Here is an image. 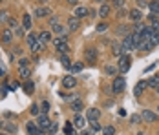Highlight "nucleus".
I'll return each instance as SVG.
<instances>
[{"label": "nucleus", "instance_id": "f257e3e1", "mask_svg": "<svg viewBox=\"0 0 159 135\" xmlns=\"http://www.w3.org/2000/svg\"><path fill=\"white\" fill-rule=\"evenodd\" d=\"M125 86H126L125 77H115V79H113V82H111V91L119 95V93H123V91H125Z\"/></svg>", "mask_w": 159, "mask_h": 135}, {"label": "nucleus", "instance_id": "f03ea898", "mask_svg": "<svg viewBox=\"0 0 159 135\" xmlns=\"http://www.w3.org/2000/svg\"><path fill=\"white\" fill-rule=\"evenodd\" d=\"M35 122H37V126H39V128H40L42 132H48V130H49V126H51V122H53V120H49L48 115L40 113V115L37 117V120H35Z\"/></svg>", "mask_w": 159, "mask_h": 135}, {"label": "nucleus", "instance_id": "7ed1b4c3", "mask_svg": "<svg viewBox=\"0 0 159 135\" xmlns=\"http://www.w3.org/2000/svg\"><path fill=\"white\" fill-rule=\"evenodd\" d=\"M130 64H132V59H130L128 53H125L123 57H119V64H117V68H119L121 73H126L128 70H130Z\"/></svg>", "mask_w": 159, "mask_h": 135}, {"label": "nucleus", "instance_id": "20e7f679", "mask_svg": "<svg viewBox=\"0 0 159 135\" xmlns=\"http://www.w3.org/2000/svg\"><path fill=\"white\" fill-rule=\"evenodd\" d=\"M66 28H68V31H71V33H75V31L80 29V18H77V16H70L68 18V22H66Z\"/></svg>", "mask_w": 159, "mask_h": 135}, {"label": "nucleus", "instance_id": "39448f33", "mask_svg": "<svg viewBox=\"0 0 159 135\" xmlns=\"http://www.w3.org/2000/svg\"><path fill=\"white\" fill-rule=\"evenodd\" d=\"M33 15H35V18H40V20H42V18H48V16H51L53 13H51V9H49V7H46V6H39V7L35 9V13H33Z\"/></svg>", "mask_w": 159, "mask_h": 135}, {"label": "nucleus", "instance_id": "423d86ee", "mask_svg": "<svg viewBox=\"0 0 159 135\" xmlns=\"http://www.w3.org/2000/svg\"><path fill=\"white\" fill-rule=\"evenodd\" d=\"M128 16H130V22H134V24L143 22V11H141V9H137V7L130 9V11H128Z\"/></svg>", "mask_w": 159, "mask_h": 135}, {"label": "nucleus", "instance_id": "0eeeda50", "mask_svg": "<svg viewBox=\"0 0 159 135\" xmlns=\"http://www.w3.org/2000/svg\"><path fill=\"white\" fill-rule=\"evenodd\" d=\"M84 57H86V62L95 64V62H97V49L93 47V46L86 47V49H84Z\"/></svg>", "mask_w": 159, "mask_h": 135}, {"label": "nucleus", "instance_id": "6e6552de", "mask_svg": "<svg viewBox=\"0 0 159 135\" xmlns=\"http://www.w3.org/2000/svg\"><path fill=\"white\" fill-rule=\"evenodd\" d=\"M26 132H28V135H42L44 133V132L37 126L35 120H28V124H26Z\"/></svg>", "mask_w": 159, "mask_h": 135}, {"label": "nucleus", "instance_id": "1a4fd4ad", "mask_svg": "<svg viewBox=\"0 0 159 135\" xmlns=\"http://www.w3.org/2000/svg\"><path fill=\"white\" fill-rule=\"evenodd\" d=\"M13 37H15V33L9 29V28H6V29L2 31V35H0V38H2V44L9 46L11 42H13Z\"/></svg>", "mask_w": 159, "mask_h": 135}, {"label": "nucleus", "instance_id": "9d476101", "mask_svg": "<svg viewBox=\"0 0 159 135\" xmlns=\"http://www.w3.org/2000/svg\"><path fill=\"white\" fill-rule=\"evenodd\" d=\"M123 51H125V53H128V51H134V49H135V46H134V40H132V33H130V35H126V37H125V38H123Z\"/></svg>", "mask_w": 159, "mask_h": 135}, {"label": "nucleus", "instance_id": "9b49d317", "mask_svg": "<svg viewBox=\"0 0 159 135\" xmlns=\"http://www.w3.org/2000/svg\"><path fill=\"white\" fill-rule=\"evenodd\" d=\"M62 86L66 88V90H71V88H75V86H77V79H75L73 75L64 77V79H62Z\"/></svg>", "mask_w": 159, "mask_h": 135}, {"label": "nucleus", "instance_id": "f8f14e48", "mask_svg": "<svg viewBox=\"0 0 159 135\" xmlns=\"http://www.w3.org/2000/svg\"><path fill=\"white\" fill-rule=\"evenodd\" d=\"M146 88H148V82H146V80H139V82L135 84V88H134V95H135V97H141Z\"/></svg>", "mask_w": 159, "mask_h": 135}, {"label": "nucleus", "instance_id": "ddd939ff", "mask_svg": "<svg viewBox=\"0 0 159 135\" xmlns=\"http://www.w3.org/2000/svg\"><path fill=\"white\" fill-rule=\"evenodd\" d=\"M101 117V110L99 108H88L86 110V119L88 120H97Z\"/></svg>", "mask_w": 159, "mask_h": 135}, {"label": "nucleus", "instance_id": "4468645a", "mask_svg": "<svg viewBox=\"0 0 159 135\" xmlns=\"http://www.w3.org/2000/svg\"><path fill=\"white\" fill-rule=\"evenodd\" d=\"M141 119H143L144 122H156V120H157V115H156L154 111H150V110H144L143 113H141Z\"/></svg>", "mask_w": 159, "mask_h": 135}, {"label": "nucleus", "instance_id": "2eb2a0df", "mask_svg": "<svg viewBox=\"0 0 159 135\" xmlns=\"http://www.w3.org/2000/svg\"><path fill=\"white\" fill-rule=\"evenodd\" d=\"M51 29H53V33H57V37H64V38H68V35H70V31H68V28H64V26H61V24L53 26Z\"/></svg>", "mask_w": 159, "mask_h": 135}, {"label": "nucleus", "instance_id": "dca6fc26", "mask_svg": "<svg viewBox=\"0 0 159 135\" xmlns=\"http://www.w3.org/2000/svg\"><path fill=\"white\" fill-rule=\"evenodd\" d=\"M73 15L77 16V18H84V16L90 15V9H88L86 6H77V7H75V13H73Z\"/></svg>", "mask_w": 159, "mask_h": 135}, {"label": "nucleus", "instance_id": "f3484780", "mask_svg": "<svg viewBox=\"0 0 159 135\" xmlns=\"http://www.w3.org/2000/svg\"><path fill=\"white\" fill-rule=\"evenodd\" d=\"M37 38H39V42L48 44L49 40H51V33L49 31H40V33H37Z\"/></svg>", "mask_w": 159, "mask_h": 135}, {"label": "nucleus", "instance_id": "a211bd4d", "mask_svg": "<svg viewBox=\"0 0 159 135\" xmlns=\"http://www.w3.org/2000/svg\"><path fill=\"white\" fill-rule=\"evenodd\" d=\"M31 26H33L31 16H30L28 13H26V15L22 16V28H24V31H30V29H31Z\"/></svg>", "mask_w": 159, "mask_h": 135}, {"label": "nucleus", "instance_id": "6ab92c4d", "mask_svg": "<svg viewBox=\"0 0 159 135\" xmlns=\"http://www.w3.org/2000/svg\"><path fill=\"white\" fill-rule=\"evenodd\" d=\"M84 124H86V120H84V117L77 113V115L73 117V126H75V128H84Z\"/></svg>", "mask_w": 159, "mask_h": 135}, {"label": "nucleus", "instance_id": "aec40b11", "mask_svg": "<svg viewBox=\"0 0 159 135\" xmlns=\"http://www.w3.org/2000/svg\"><path fill=\"white\" fill-rule=\"evenodd\" d=\"M111 53H113L115 57H123V55H125L123 46H121V44H111Z\"/></svg>", "mask_w": 159, "mask_h": 135}, {"label": "nucleus", "instance_id": "412c9836", "mask_svg": "<svg viewBox=\"0 0 159 135\" xmlns=\"http://www.w3.org/2000/svg\"><path fill=\"white\" fill-rule=\"evenodd\" d=\"M44 47H46V44H42V42L37 40V42L30 47V51H31V53H40V51H44Z\"/></svg>", "mask_w": 159, "mask_h": 135}, {"label": "nucleus", "instance_id": "4be33fe9", "mask_svg": "<svg viewBox=\"0 0 159 135\" xmlns=\"http://www.w3.org/2000/svg\"><path fill=\"white\" fill-rule=\"evenodd\" d=\"M71 110H73L75 113H80V111L84 110V102H82V101H73V102H71Z\"/></svg>", "mask_w": 159, "mask_h": 135}, {"label": "nucleus", "instance_id": "5701e85b", "mask_svg": "<svg viewBox=\"0 0 159 135\" xmlns=\"http://www.w3.org/2000/svg\"><path fill=\"white\" fill-rule=\"evenodd\" d=\"M108 15H110V6H108V4L101 6V7H99V16H101V18H106Z\"/></svg>", "mask_w": 159, "mask_h": 135}, {"label": "nucleus", "instance_id": "b1692460", "mask_svg": "<svg viewBox=\"0 0 159 135\" xmlns=\"http://www.w3.org/2000/svg\"><path fill=\"white\" fill-rule=\"evenodd\" d=\"M18 75H20V79H24V80H30L31 71H30V68H18Z\"/></svg>", "mask_w": 159, "mask_h": 135}, {"label": "nucleus", "instance_id": "393cba45", "mask_svg": "<svg viewBox=\"0 0 159 135\" xmlns=\"http://www.w3.org/2000/svg\"><path fill=\"white\" fill-rule=\"evenodd\" d=\"M4 130H6V133H16V124H13V122H4Z\"/></svg>", "mask_w": 159, "mask_h": 135}, {"label": "nucleus", "instance_id": "a878e982", "mask_svg": "<svg viewBox=\"0 0 159 135\" xmlns=\"http://www.w3.org/2000/svg\"><path fill=\"white\" fill-rule=\"evenodd\" d=\"M9 18H11V15H9L7 9H2V11H0V24H7Z\"/></svg>", "mask_w": 159, "mask_h": 135}, {"label": "nucleus", "instance_id": "bb28decb", "mask_svg": "<svg viewBox=\"0 0 159 135\" xmlns=\"http://www.w3.org/2000/svg\"><path fill=\"white\" fill-rule=\"evenodd\" d=\"M24 91H26L28 95H33V93H35V84H33L31 80H26V84H24Z\"/></svg>", "mask_w": 159, "mask_h": 135}, {"label": "nucleus", "instance_id": "cd10ccee", "mask_svg": "<svg viewBox=\"0 0 159 135\" xmlns=\"http://www.w3.org/2000/svg\"><path fill=\"white\" fill-rule=\"evenodd\" d=\"M26 40H28V46L31 47V46L35 44L37 40H39V38H37V33H28V37H26Z\"/></svg>", "mask_w": 159, "mask_h": 135}, {"label": "nucleus", "instance_id": "c85d7f7f", "mask_svg": "<svg viewBox=\"0 0 159 135\" xmlns=\"http://www.w3.org/2000/svg\"><path fill=\"white\" fill-rule=\"evenodd\" d=\"M104 71H106L108 75H115V73L119 71V68H117V66H111V64H108V66H104Z\"/></svg>", "mask_w": 159, "mask_h": 135}, {"label": "nucleus", "instance_id": "c756f323", "mask_svg": "<svg viewBox=\"0 0 159 135\" xmlns=\"http://www.w3.org/2000/svg\"><path fill=\"white\" fill-rule=\"evenodd\" d=\"M148 86H150V88H156V90H157V88H159V75L152 77V79L148 80Z\"/></svg>", "mask_w": 159, "mask_h": 135}, {"label": "nucleus", "instance_id": "7c9ffc66", "mask_svg": "<svg viewBox=\"0 0 159 135\" xmlns=\"http://www.w3.org/2000/svg\"><path fill=\"white\" fill-rule=\"evenodd\" d=\"M40 113H44V115H48V111H49V102L48 101H42V102H40Z\"/></svg>", "mask_w": 159, "mask_h": 135}, {"label": "nucleus", "instance_id": "2f4dec72", "mask_svg": "<svg viewBox=\"0 0 159 135\" xmlns=\"http://www.w3.org/2000/svg\"><path fill=\"white\" fill-rule=\"evenodd\" d=\"M150 28H152V31L156 33V35H159V22L156 16H152V24H150Z\"/></svg>", "mask_w": 159, "mask_h": 135}, {"label": "nucleus", "instance_id": "473e14b6", "mask_svg": "<svg viewBox=\"0 0 159 135\" xmlns=\"http://www.w3.org/2000/svg\"><path fill=\"white\" fill-rule=\"evenodd\" d=\"M82 68H84L82 62H75V64H71V73H79V71H82Z\"/></svg>", "mask_w": 159, "mask_h": 135}, {"label": "nucleus", "instance_id": "72a5a7b5", "mask_svg": "<svg viewBox=\"0 0 159 135\" xmlns=\"http://www.w3.org/2000/svg\"><path fill=\"white\" fill-rule=\"evenodd\" d=\"M68 51H70V46H68V42H66V44H62V46H59V47H57V53H59V55H66Z\"/></svg>", "mask_w": 159, "mask_h": 135}, {"label": "nucleus", "instance_id": "f704fd0d", "mask_svg": "<svg viewBox=\"0 0 159 135\" xmlns=\"http://www.w3.org/2000/svg\"><path fill=\"white\" fill-rule=\"evenodd\" d=\"M64 133H66V135H77V133H75V130H73V124H71V122H68V124H66Z\"/></svg>", "mask_w": 159, "mask_h": 135}, {"label": "nucleus", "instance_id": "c9c22d12", "mask_svg": "<svg viewBox=\"0 0 159 135\" xmlns=\"http://www.w3.org/2000/svg\"><path fill=\"white\" fill-rule=\"evenodd\" d=\"M62 44H66V38L64 37H55L53 38V46L55 47H59V46H62Z\"/></svg>", "mask_w": 159, "mask_h": 135}, {"label": "nucleus", "instance_id": "e433bc0d", "mask_svg": "<svg viewBox=\"0 0 159 135\" xmlns=\"http://www.w3.org/2000/svg\"><path fill=\"white\" fill-rule=\"evenodd\" d=\"M61 62H62V66L66 70H71V64H70V59L66 57V55H61Z\"/></svg>", "mask_w": 159, "mask_h": 135}, {"label": "nucleus", "instance_id": "4c0bfd02", "mask_svg": "<svg viewBox=\"0 0 159 135\" xmlns=\"http://www.w3.org/2000/svg\"><path fill=\"white\" fill-rule=\"evenodd\" d=\"M7 28H9V29H16V28H18V22H16L13 16H11V18L7 20Z\"/></svg>", "mask_w": 159, "mask_h": 135}, {"label": "nucleus", "instance_id": "58836bf2", "mask_svg": "<svg viewBox=\"0 0 159 135\" xmlns=\"http://www.w3.org/2000/svg\"><path fill=\"white\" fill-rule=\"evenodd\" d=\"M102 133L104 135H115V128H113V126H106V128H102Z\"/></svg>", "mask_w": 159, "mask_h": 135}, {"label": "nucleus", "instance_id": "ea45409f", "mask_svg": "<svg viewBox=\"0 0 159 135\" xmlns=\"http://www.w3.org/2000/svg\"><path fill=\"white\" fill-rule=\"evenodd\" d=\"M31 113L39 117V115H40V106H39V104H33V106H31Z\"/></svg>", "mask_w": 159, "mask_h": 135}, {"label": "nucleus", "instance_id": "a19ab883", "mask_svg": "<svg viewBox=\"0 0 159 135\" xmlns=\"http://www.w3.org/2000/svg\"><path fill=\"white\" fill-rule=\"evenodd\" d=\"M57 24H59V16L51 15V16H49V26L53 28V26H57Z\"/></svg>", "mask_w": 159, "mask_h": 135}, {"label": "nucleus", "instance_id": "79ce46f5", "mask_svg": "<svg viewBox=\"0 0 159 135\" xmlns=\"http://www.w3.org/2000/svg\"><path fill=\"white\" fill-rule=\"evenodd\" d=\"M144 7H148V2L146 0H137V9H144Z\"/></svg>", "mask_w": 159, "mask_h": 135}, {"label": "nucleus", "instance_id": "37998d69", "mask_svg": "<svg viewBox=\"0 0 159 135\" xmlns=\"http://www.w3.org/2000/svg\"><path fill=\"white\" fill-rule=\"evenodd\" d=\"M111 4H113L117 9H121V7L125 6V0H111Z\"/></svg>", "mask_w": 159, "mask_h": 135}, {"label": "nucleus", "instance_id": "c03bdc74", "mask_svg": "<svg viewBox=\"0 0 159 135\" xmlns=\"http://www.w3.org/2000/svg\"><path fill=\"white\" fill-rule=\"evenodd\" d=\"M28 64H30V60L28 59H20L18 60V68H28Z\"/></svg>", "mask_w": 159, "mask_h": 135}, {"label": "nucleus", "instance_id": "a18cd8bd", "mask_svg": "<svg viewBox=\"0 0 159 135\" xmlns=\"http://www.w3.org/2000/svg\"><path fill=\"white\" fill-rule=\"evenodd\" d=\"M95 29H97V33H104V31L108 29V26H106V24H99Z\"/></svg>", "mask_w": 159, "mask_h": 135}, {"label": "nucleus", "instance_id": "49530a36", "mask_svg": "<svg viewBox=\"0 0 159 135\" xmlns=\"http://www.w3.org/2000/svg\"><path fill=\"white\" fill-rule=\"evenodd\" d=\"M130 122H132V124H139V122H141V115H132Z\"/></svg>", "mask_w": 159, "mask_h": 135}, {"label": "nucleus", "instance_id": "de8ad7c7", "mask_svg": "<svg viewBox=\"0 0 159 135\" xmlns=\"http://www.w3.org/2000/svg\"><path fill=\"white\" fill-rule=\"evenodd\" d=\"M13 33H15V37H24V28H16Z\"/></svg>", "mask_w": 159, "mask_h": 135}, {"label": "nucleus", "instance_id": "09e8293b", "mask_svg": "<svg viewBox=\"0 0 159 135\" xmlns=\"http://www.w3.org/2000/svg\"><path fill=\"white\" fill-rule=\"evenodd\" d=\"M57 130H59V126H57V124H55V122H51V126H49V133H55V132H57Z\"/></svg>", "mask_w": 159, "mask_h": 135}, {"label": "nucleus", "instance_id": "8fccbe9b", "mask_svg": "<svg viewBox=\"0 0 159 135\" xmlns=\"http://www.w3.org/2000/svg\"><path fill=\"white\" fill-rule=\"evenodd\" d=\"M90 122H92V128H93V130H97V132L101 130V126L97 124V120H90Z\"/></svg>", "mask_w": 159, "mask_h": 135}, {"label": "nucleus", "instance_id": "3c124183", "mask_svg": "<svg viewBox=\"0 0 159 135\" xmlns=\"http://www.w3.org/2000/svg\"><path fill=\"white\" fill-rule=\"evenodd\" d=\"M93 4H101V6H104V4H108L110 0H92Z\"/></svg>", "mask_w": 159, "mask_h": 135}, {"label": "nucleus", "instance_id": "603ef678", "mask_svg": "<svg viewBox=\"0 0 159 135\" xmlns=\"http://www.w3.org/2000/svg\"><path fill=\"white\" fill-rule=\"evenodd\" d=\"M80 135H93V132H92V130H82Z\"/></svg>", "mask_w": 159, "mask_h": 135}, {"label": "nucleus", "instance_id": "864d4df0", "mask_svg": "<svg viewBox=\"0 0 159 135\" xmlns=\"http://www.w3.org/2000/svg\"><path fill=\"white\" fill-rule=\"evenodd\" d=\"M66 2H68V4H71V6H77V2H79V0H66Z\"/></svg>", "mask_w": 159, "mask_h": 135}, {"label": "nucleus", "instance_id": "5fc2aeb1", "mask_svg": "<svg viewBox=\"0 0 159 135\" xmlns=\"http://www.w3.org/2000/svg\"><path fill=\"white\" fill-rule=\"evenodd\" d=\"M37 2H39V4H48L49 0H37Z\"/></svg>", "mask_w": 159, "mask_h": 135}, {"label": "nucleus", "instance_id": "6e6d98bb", "mask_svg": "<svg viewBox=\"0 0 159 135\" xmlns=\"http://www.w3.org/2000/svg\"><path fill=\"white\" fill-rule=\"evenodd\" d=\"M2 128H4V120L0 119V130H2Z\"/></svg>", "mask_w": 159, "mask_h": 135}, {"label": "nucleus", "instance_id": "4d7b16f0", "mask_svg": "<svg viewBox=\"0 0 159 135\" xmlns=\"http://www.w3.org/2000/svg\"><path fill=\"white\" fill-rule=\"evenodd\" d=\"M0 135H9V133H6V132H0Z\"/></svg>", "mask_w": 159, "mask_h": 135}, {"label": "nucleus", "instance_id": "13d9d810", "mask_svg": "<svg viewBox=\"0 0 159 135\" xmlns=\"http://www.w3.org/2000/svg\"><path fill=\"white\" fill-rule=\"evenodd\" d=\"M156 93H157V95H159V88H157V90H156Z\"/></svg>", "mask_w": 159, "mask_h": 135}, {"label": "nucleus", "instance_id": "bf43d9fd", "mask_svg": "<svg viewBox=\"0 0 159 135\" xmlns=\"http://www.w3.org/2000/svg\"><path fill=\"white\" fill-rule=\"evenodd\" d=\"M157 111H159V106H157Z\"/></svg>", "mask_w": 159, "mask_h": 135}, {"label": "nucleus", "instance_id": "052dcab7", "mask_svg": "<svg viewBox=\"0 0 159 135\" xmlns=\"http://www.w3.org/2000/svg\"><path fill=\"white\" fill-rule=\"evenodd\" d=\"M0 2H2V0H0Z\"/></svg>", "mask_w": 159, "mask_h": 135}]
</instances>
